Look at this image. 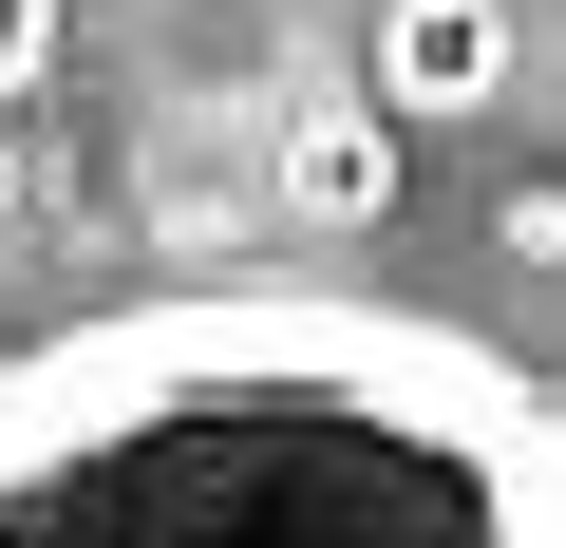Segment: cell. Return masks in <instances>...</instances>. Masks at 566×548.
I'll use <instances>...</instances> for the list:
<instances>
[{
    "instance_id": "cell-1",
    "label": "cell",
    "mask_w": 566,
    "mask_h": 548,
    "mask_svg": "<svg viewBox=\"0 0 566 548\" xmlns=\"http://www.w3.org/2000/svg\"><path fill=\"white\" fill-rule=\"evenodd\" d=\"M0 548H566V416L491 341L208 285L0 360Z\"/></svg>"
},
{
    "instance_id": "cell-2",
    "label": "cell",
    "mask_w": 566,
    "mask_h": 548,
    "mask_svg": "<svg viewBox=\"0 0 566 548\" xmlns=\"http://www.w3.org/2000/svg\"><path fill=\"white\" fill-rule=\"evenodd\" d=\"M491 76H510V0H378V39H359V95L397 133L491 114Z\"/></svg>"
},
{
    "instance_id": "cell-3",
    "label": "cell",
    "mask_w": 566,
    "mask_h": 548,
    "mask_svg": "<svg viewBox=\"0 0 566 548\" xmlns=\"http://www.w3.org/2000/svg\"><path fill=\"white\" fill-rule=\"evenodd\" d=\"M378 133H397L378 95H359V114H322V133H303V170H283V189H303V208H378V189H397V152H378Z\"/></svg>"
},
{
    "instance_id": "cell-4",
    "label": "cell",
    "mask_w": 566,
    "mask_h": 548,
    "mask_svg": "<svg viewBox=\"0 0 566 548\" xmlns=\"http://www.w3.org/2000/svg\"><path fill=\"white\" fill-rule=\"evenodd\" d=\"M39 76H57V0H0V114H20Z\"/></svg>"
},
{
    "instance_id": "cell-5",
    "label": "cell",
    "mask_w": 566,
    "mask_h": 548,
    "mask_svg": "<svg viewBox=\"0 0 566 548\" xmlns=\"http://www.w3.org/2000/svg\"><path fill=\"white\" fill-rule=\"evenodd\" d=\"M0 227H20V133H0Z\"/></svg>"
}]
</instances>
